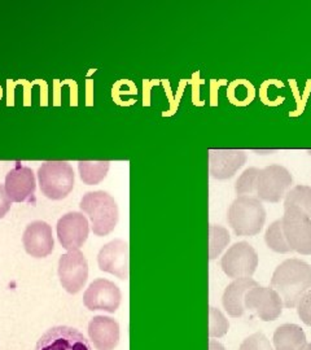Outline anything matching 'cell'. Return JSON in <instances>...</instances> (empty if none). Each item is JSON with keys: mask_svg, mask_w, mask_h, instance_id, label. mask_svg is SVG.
Listing matches in <instances>:
<instances>
[{"mask_svg": "<svg viewBox=\"0 0 311 350\" xmlns=\"http://www.w3.org/2000/svg\"><path fill=\"white\" fill-rule=\"evenodd\" d=\"M247 163V153L241 150H209V172L214 179L224 180L236 174Z\"/></svg>", "mask_w": 311, "mask_h": 350, "instance_id": "15", "label": "cell"}, {"mask_svg": "<svg viewBox=\"0 0 311 350\" xmlns=\"http://www.w3.org/2000/svg\"><path fill=\"white\" fill-rule=\"evenodd\" d=\"M88 336L98 350H114L120 341V325L109 317H94L88 325Z\"/></svg>", "mask_w": 311, "mask_h": 350, "instance_id": "17", "label": "cell"}, {"mask_svg": "<svg viewBox=\"0 0 311 350\" xmlns=\"http://www.w3.org/2000/svg\"><path fill=\"white\" fill-rule=\"evenodd\" d=\"M239 350H274V348L262 332H256L241 342Z\"/></svg>", "mask_w": 311, "mask_h": 350, "instance_id": "26", "label": "cell"}, {"mask_svg": "<svg viewBox=\"0 0 311 350\" xmlns=\"http://www.w3.org/2000/svg\"><path fill=\"white\" fill-rule=\"evenodd\" d=\"M34 350H91V345L78 329L59 325L39 338Z\"/></svg>", "mask_w": 311, "mask_h": 350, "instance_id": "12", "label": "cell"}, {"mask_svg": "<svg viewBox=\"0 0 311 350\" xmlns=\"http://www.w3.org/2000/svg\"><path fill=\"white\" fill-rule=\"evenodd\" d=\"M260 286L252 278H241L232 280L226 289L222 296V305L226 313L232 318H241L245 314V296L252 288Z\"/></svg>", "mask_w": 311, "mask_h": 350, "instance_id": "18", "label": "cell"}, {"mask_svg": "<svg viewBox=\"0 0 311 350\" xmlns=\"http://www.w3.org/2000/svg\"><path fill=\"white\" fill-rule=\"evenodd\" d=\"M91 221V228L96 237H107L118 222V205L105 191L87 192L79 204Z\"/></svg>", "mask_w": 311, "mask_h": 350, "instance_id": "3", "label": "cell"}, {"mask_svg": "<svg viewBox=\"0 0 311 350\" xmlns=\"http://www.w3.org/2000/svg\"><path fill=\"white\" fill-rule=\"evenodd\" d=\"M99 269L121 280L129 279V243L116 239L105 244L98 254Z\"/></svg>", "mask_w": 311, "mask_h": 350, "instance_id": "13", "label": "cell"}, {"mask_svg": "<svg viewBox=\"0 0 311 350\" xmlns=\"http://www.w3.org/2000/svg\"><path fill=\"white\" fill-rule=\"evenodd\" d=\"M293 178L282 165H270L260 169L256 183V195L262 202H280L292 187Z\"/></svg>", "mask_w": 311, "mask_h": 350, "instance_id": "5", "label": "cell"}, {"mask_svg": "<svg viewBox=\"0 0 311 350\" xmlns=\"http://www.w3.org/2000/svg\"><path fill=\"white\" fill-rule=\"evenodd\" d=\"M111 167L109 161H79L78 170L81 179L88 185L95 186L107 176Z\"/></svg>", "mask_w": 311, "mask_h": 350, "instance_id": "20", "label": "cell"}, {"mask_svg": "<svg viewBox=\"0 0 311 350\" xmlns=\"http://www.w3.org/2000/svg\"><path fill=\"white\" fill-rule=\"evenodd\" d=\"M227 221L237 237H256L266 222V211L257 198L237 196L228 208Z\"/></svg>", "mask_w": 311, "mask_h": 350, "instance_id": "2", "label": "cell"}, {"mask_svg": "<svg viewBox=\"0 0 311 350\" xmlns=\"http://www.w3.org/2000/svg\"><path fill=\"white\" fill-rule=\"evenodd\" d=\"M56 231L62 248L68 252L79 250L87 240L90 225L82 213H66L59 219Z\"/></svg>", "mask_w": 311, "mask_h": 350, "instance_id": "11", "label": "cell"}, {"mask_svg": "<svg viewBox=\"0 0 311 350\" xmlns=\"http://www.w3.org/2000/svg\"><path fill=\"white\" fill-rule=\"evenodd\" d=\"M23 243L26 253L34 258H44L50 256L55 248L52 227L43 221L31 222L25 228Z\"/></svg>", "mask_w": 311, "mask_h": 350, "instance_id": "14", "label": "cell"}, {"mask_svg": "<svg viewBox=\"0 0 311 350\" xmlns=\"http://www.w3.org/2000/svg\"><path fill=\"white\" fill-rule=\"evenodd\" d=\"M221 267L224 274L234 280L252 278L258 267V254L247 241H239L226 250Z\"/></svg>", "mask_w": 311, "mask_h": 350, "instance_id": "7", "label": "cell"}, {"mask_svg": "<svg viewBox=\"0 0 311 350\" xmlns=\"http://www.w3.org/2000/svg\"><path fill=\"white\" fill-rule=\"evenodd\" d=\"M297 314L299 319L306 325L311 327V291L305 293L297 304Z\"/></svg>", "mask_w": 311, "mask_h": 350, "instance_id": "27", "label": "cell"}, {"mask_svg": "<svg viewBox=\"0 0 311 350\" xmlns=\"http://www.w3.org/2000/svg\"><path fill=\"white\" fill-rule=\"evenodd\" d=\"M286 243L292 252L311 254V218L297 208H284L282 218Z\"/></svg>", "mask_w": 311, "mask_h": 350, "instance_id": "6", "label": "cell"}, {"mask_svg": "<svg viewBox=\"0 0 311 350\" xmlns=\"http://www.w3.org/2000/svg\"><path fill=\"white\" fill-rule=\"evenodd\" d=\"M59 278L62 288L75 295L85 287L88 279V263L81 250H70L62 254L59 261Z\"/></svg>", "mask_w": 311, "mask_h": 350, "instance_id": "9", "label": "cell"}, {"mask_svg": "<svg viewBox=\"0 0 311 350\" xmlns=\"http://www.w3.org/2000/svg\"><path fill=\"white\" fill-rule=\"evenodd\" d=\"M299 350H311V342L306 344V345H303V347H302Z\"/></svg>", "mask_w": 311, "mask_h": 350, "instance_id": "30", "label": "cell"}, {"mask_svg": "<svg viewBox=\"0 0 311 350\" xmlns=\"http://www.w3.org/2000/svg\"><path fill=\"white\" fill-rule=\"evenodd\" d=\"M309 153H310V154H311V150H309Z\"/></svg>", "mask_w": 311, "mask_h": 350, "instance_id": "31", "label": "cell"}, {"mask_svg": "<svg viewBox=\"0 0 311 350\" xmlns=\"http://www.w3.org/2000/svg\"><path fill=\"white\" fill-rule=\"evenodd\" d=\"M231 241L228 230L221 225L209 227V258L217 260Z\"/></svg>", "mask_w": 311, "mask_h": 350, "instance_id": "23", "label": "cell"}, {"mask_svg": "<svg viewBox=\"0 0 311 350\" xmlns=\"http://www.w3.org/2000/svg\"><path fill=\"white\" fill-rule=\"evenodd\" d=\"M260 173L258 167H248L244 173L239 176L235 185L237 196H254L256 195V183Z\"/></svg>", "mask_w": 311, "mask_h": 350, "instance_id": "24", "label": "cell"}, {"mask_svg": "<svg viewBox=\"0 0 311 350\" xmlns=\"http://www.w3.org/2000/svg\"><path fill=\"white\" fill-rule=\"evenodd\" d=\"M37 187L34 172L23 165H16L5 176V192L12 202H24L27 200Z\"/></svg>", "mask_w": 311, "mask_h": 350, "instance_id": "16", "label": "cell"}, {"mask_svg": "<svg viewBox=\"0 0 311 350\" xmlns=\"http://www.w3.org/2000/svg\"><path fill=\"white\" fill-rule=\"evenodd\" d=\"M11 204H12V201L10 200V198L5 192V188L0 185V219L4 218L5 214L10 212Z\"/></svg>", "mask_w": 311, "mask_h": 350, "instance_id": "28", "label": "cell"}, {"mask_svg": "<svg viewBox=\"0 0 311 350\" xmlns=\"http://www.w3.org/2000/svg\"><path fill=\"white\" fill-rule=\"evenodd\" d=\"M265 241H266V245L269 247V250H273L275 253L286 254V253L292 252L286 243V237H284L282 219H276L267 227L266 234H265Z\"/></svg>", "mask_w": 311, "mask_h": 350, "instance_id": "22", "label": "cell"}, {"mask_svg": "<svg viewBox=\"0 0 311 350\" xmlns=\"http://www.w3.org/2000/svg\"><path fill=\"white\" fill-rule=\"evenodd\" d=\"M209 350H226L224 345L219 342V341H217V340H211L209 341Z\"/></svg>", "mask_w": 311, "mask_h": 350, "instance_id": "29", "label": "cell"}, {"mask_svg": "<svg viewBox=\"0 0 311 350\" xmlns=\"http://www.w3.org/2000/svg\"><path fill=\"white\" fill-rule=\"evenodd\" d=\"M274 350H299L308 344L303 329L297 325L286 323L275 331Z\"/></svg>", "mask_w": 311, "mask_h": 350, "instance_id": "19", "label": "cell"}, {"mask_svg": "<svg viewBox=\"0 0 311 350\" xmlns=\"http://www.w3.org/2000/svg\"><path fill=\"white\" fill-rule=\"evenodd\" d=\"M228 329H230L228 319L224 317V314L219 309L212 306L209 310V338H224V335H227Z\"/></svg>", "mask_w": 311, "mask_h": 350, "instance_id": "25", "label": "cell"}, {"mask_svg": "<svg viewBox=\"0 0 311 350\" xmlns=\"http://www.w3.org/2000/svg\"><path fill=\"white\" fill-rule=\"evenodd\" d=\"M42 193L51 200L65 199L75 187V172L66 161H46L38 170Z\"/></svg>", "mask_w": 311, "mask_h": 350, "instance_id": "4", "label": "cell"}, {"mask_svg": "<svg viewBox=\"0 0 311 350\" xmlns=\"http://www.w3.org/2000/svg\"><path fill=\"white\" fill-rule=\"evenodd\" d=\"M245 310L253 313L263 322L276 321L282 313L284 304L271 287L252 288L245 296Z\"/></svg>", "mask_w": 311, "mask_h": 350, "instance_id": "8", "label": "cell"}, {"mask_svg": "<svg viewBox=\"0 0 311 350\" xmlns=\"http://www.w3.org/2000/svg\"><path fill=\"white\" fill-rule=\"evenodd\" d=\"M270 287L280 296L286 309L297 306L301 297L311 291V266L299 258H289L275 269Z\"/></svg>", "mask_w": 311, "mask_h": 350, "instance_id": "1", "label": "cell"}, {"mask_svg": "<svg viewBox=\"0 0 311 350\" xmlns=\"http://www.w3.org/2000/svg\"><path fill=\"white\" fill-rule=\"evenodd\" d=\"M284 208H297L311 218V187L299 185L290 188L284 198Z\"/></svg>", "mask_w": 311, "mask_h": 350, "instance_id": "21", "label": "cell"}, {"mask_svg": "<svg viewBox=\"0 0 311 350\" xmlns=\"http://www.w3.org/2000/svg\"><path fill=\"white\" fill-rule=\"evenodd\" d=\"M121 291L108 279H96L88 286L83 304L88 310H103L108 313H116L121 304Z\"/></svg>", "mask_w": 311, "mask_h": 350, "instance_id": "10", "label": "cell"}]
</instances>
